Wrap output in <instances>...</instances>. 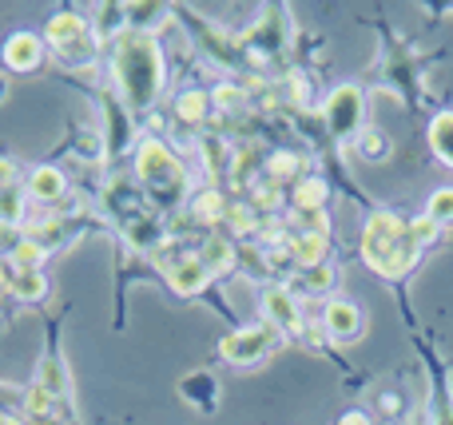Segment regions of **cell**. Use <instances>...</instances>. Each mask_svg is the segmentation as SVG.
Segmentation results:
<instances>
[{"label":"cell","mask_w":453,"mask_h":425,"mask_svg":"<svg viewBox=\"0 0 453 425\" xmlns=\"http://www.w3.org/2000/svg\"><path fill=\"white\" fill-rule=\"evenodd\" d=\"M111 76L127 111H151L164 92V52L148 32H124L111 40Z\"/></svg>","instance_id":"obj_1"},{"label":"cell","mask_w":453,"mask_h":425,"mask_svg":"<svg viewBox=\"0 0 453 425\" xmlns=\"http://www.w3.org/2000/svg\"><path fill=\"white\" fill-rule=\"evenodd\" d=\"M362 254H366V262L378 275L402 278L414 270L422 247H418L410 223H402L394 211H374L366 219V227H362Z\"/></svg>","instance_id":"obj_2"},{"label":"cell","mask_w":453,"mask_h":425,"mask_svg":"<svg viewBox=\"0 0 453 425\" xmlns=\"http://www.w3.org/2000/svg\"><path fill=\"white\" fill-rule=\"evenodd\" d=\"M135 171H140V183L148 187V195H156L159 203L172 207L175 199L183 195V167L175 159V151L167 148L164 140L148 135L135 148Z\"/></svg>","instance_id":"obj_3"},{"label":"cell","mask_w":453,"mask_h":425,"mask_svg":"<svg viewBox=\"0 0 453 425\" xmlns=\"http://www.w3.org/2000/svg\"><path fill=\"white\" fill-rule=\"evenodd\" d=\"M44 40H48L56 60L68 64V68H84V64H92L96 52H100V40H96V32H92V20H84L80 12L52 16L44 28Z\"/></svg>","instance_id":"obj_4"},{"label":"cell","mask_w":453,"mask_h":425,"mask_svg":"<svg viewBox=\"0 0 453 425\" xmlns=\"http://www.w3.org/2000/svg\"><path fill=\"white\" fill-rule=\"evenodd\" d=\"M282 346V330L271 323L247 326V330H231L219 342V358L231 366H258L263 358H271Z\"/></svg>","instance_id":"obj_5"},{"label":"cell","mask_w":453,"mask_h":425,"mask_svg":"<svg viewBox=\"0 0 453 425\" xmlns=\"http://www.w3.org/2000/svg\"><path fill=\"white\" fill-rule=\"evenodd\" d=\"M362 87L354 84H338L334 92L326 95V127L338 135V140H358V132L366 124H362V116H366V108H362Z\"/></svg>","instance_id":"obj_6"},{"label":"cell","mask_w":453,"mask_h":425,"mask_svg":"<svg viewBox=\"0 0 453 425\" xmlns=\"http://www.w3.org/2000/svg\"><path fill=\"white\" fill-rule=\"evenodd\" d=\"M159 270L167 275V283H172L175 294H183V299H196L199 291H207L211 286V270L203 267V259H199L196 251H180V254H156Z\"/></svg>","instance_id":"obj_7"},{"label":"cell","mask_w":453,"mask_h":425,"mask_svg":"<svg viewBox=\"0 0 453 425\" xmlns=\"http://www.w3.org/2000/svg\"><path fill=\"white\" fill-rule=\"evenodd\" d=\"M263 310H266V323L279 326L282 334H306L303 310H298V299L290 294V286H266L263 291Z\"/></svg>","instance_id":"obj_8"},{"label":"cell","mask_w":453,"mask_h":425,"mask_svg":"<svg viewBox=\"0 0 453 425\" xmlns=\"http://www.w3.org/2000/svg\"><path fill=\"white\" fill-rule=\"evenodd\" d=\"M322 330L334 342H358L362 338V310L350 299H330L322 307Z\"/></svg>","instance_id":"obj_9"},{"label":"cell","mask_w":453,"mask_h":425,"mask_svg":"<svg viewBox=\"0 0 453 425\" xmlns=\"http://www.w3.org/2000/svg\"><path fill=\"white\" fill-rule=\"evenodd\" d=\"M44 52H48V44L40 36L16 32V36H8V44H4V64L12 72H36L40 64H44Z\"/></svg>","instance_id":"obj_10"},{"label":"cell","mask_w":453,"mask_h":425,"mask_svg":"<svg viewBox=\"0 0 453 425\" xmlns=\"http://www.w3.org/2000/svg\"><path fill=\"white\" fill-rule=\"evenodd\" d=\"M199 259H203V267L211 270V278L226 275V270H234V262H239V247L231 243L226 235H207L203 243H199Z\"/></svg>","instance_id":"obj_11"},{"label":"cell","mask_w":453,"mask_h":425,"mask_svg":"<svg viewBox=\"0 0 453 425\" xmlns=\"http://www.w3.org/2000/svg\"><path fill=\"white\" fill-rule=\"evenodd\" d=\"M64 191H68V179H64L60 167H36V171L28 175V187H24V195L36 199V203H60Z\"/></svg>","instance_id":"obj_12"},{"label":"cell","mask_w":453,"mask_h":425,"mask_svg":"<svg viewBox=\"0 0 453 425\" xmlns=\"http://www.w3.org/2000/svg\"><path fill=\"white\" fill-rule=\"evenodd\" d=\"M124 235H127V243H132L135 251H151V254L167 243V239H164L167 231L159 227L156 219H148V215H135L132 223H124Z\"/></svg>","instance_id":"obj_13"},{"label":"cell","mask_w":453,"mask_h":425,"mask_svg":"<svg viewBox=\"0 0 453 425\" xmlns=\"http://www.w3.org/2000/svg\"><path fill=\"white\" fill-rule=\"evenodd\" d=\"M191 219L196 223H203V227H211V223H223L226 219V211H231V203L223 199V191H215V187H207V191H199L196 199H191Z\"/></svg>","instance_id":"obj_14"},{"label":"cell","mask_w":453,"mask_h":425,"mask_svg":"<svg viewBox=\"0 0 453 425\" xmlns=\"http://www.w3.org/2000/svg\"><path fill=\"white\" fill-rule=\"evenodd\" d=\"M124 16H127V24H132V32H156L159 24H167L172 20V8L167 4H124Z\"/></svg>","instance_id":"obj_15"},{"label":"cell","mask_w":453,"mask_h":425,"mask_svg":"<svg viewBox=\"0 0 453 425\" xmlns=\"http://www.w3.org/2000/svg\"><path fill=\"white\" fill-rule=\"evenodd\" d=\"M303 171H306V159L298 151H274L266 159V179L271 183H290V179L303 183Z\"/></svg>","instance_id":"obj_16"},{"label":"cell","mask_w":453,"mask_h":425,"mask_svg":"<svg viewBox=\"0 0 453 425\" xmlns=\"http://www.w3.org/2000/svg\"><path fill=\"white\" fill-rule=\"evenodd\" d=\"M175 116H180L183 124H203V119L211 116V92H199V87L180 92L175 95Z\"/></svg>","instance_id":"obj_17"},{"label":"cell","mask_w":453,"mask_h":425,"mask_svg":"<svg viewBox=\"0 0 453 425\" xmlns=\"http://www.w3.org/2000/svg\"><path fill=\"white\" fill-rule=\"evenodd\" d=\"M430 148L446 167H453V111H438L430 119Z\"/></svg>","instance_id":"obj_18"},{"label":"cell","mask_w":453,"mask_h":425,"mask_svg":"<svg viewBox=\"0 0 453 425\" xmlns=\"http://www.w3.org/2000/svg\"><path fill=\"white\" fill-rule=\"evenodd\" d=\"M354 148H358V156L362 159H370V163H382V159H390V151H394V143L386 140V132L382 127H362L358 132V140H354Z\"/></svg>","instance_id":"obj_19"},{"label":"cell","mask_w":453,"mask_h":425,"mask_svg":"<svg viewBox=\"0 0 453 425\" xmlns=\"http://www.w3.org/2000/svg\"><path fill=\"white\" fill-rule=\"evenodd\" d=\"M12 294L24 302H40L48 294V278L40 270H16L12 275Z\"/></svg>","instance_id":"obj_20"},{"label":"cell","mask_w":453,"mask_h":425,"mask_svg":"<svg viewBox=\"0 0 453 425\" xmlns=\"http://www.w3.org/2000/svg\"><path fill=\"white\" fill-rule=\"evenodd\" d=\"M326 199H330V187L322 179H314V175L295 187V207H298V211H322V203H326Z\"/></svg>","instance_id":"obj_21"},{"label":"cell","mask_w":453,"mask_h":425,"mask_svg":"<svg viewBox=\"0 0 453 425\" xmlns=\"http://www.w3.org/2000/svg\"><path fill=\"white\" fill-rule=\"evenodd\" d=\"M330 283H334V267L319 262V267L298 270L295 283H290V286H306V294H322V291H330Z\"/></svg>","instance_id":"obj_22"},{"label":"cell","mask_w":453,"mask_h":425,"mask_svg":"<svg viewBox=\"0 0 453 425\" xmlns=\"http://www.w3.org/2000/svg\"><path fill=\"white\" fill-rule=\"evenodd\" d=\"M124 24H127L124 4H104L100 12H96V20H92V32H96V40H108L111 28H124Z\"/></svg>","instance_id":"obj_23"},{"label":"cell","mask_w":453,"mask_h":425,"mask_svg":"<svg viewBox=\"0 0 453 425\" xmlns=\"http://www.w3.org/2000/svg\"><path fill=\"white\" fill-rule=\"evenodd\" d=\"M211 108H219V111H242L247 108V92L242 87H234V84H219V87H211Z\"/></svg>","instance_id":"obj_24"},{"label":"cell","mask_w":453,"mask_h":425,"mask_svg":"<svg viewBox=\"0 0 453 425\" xmlns=\"http://www.w3.org/2000/svg\"><path fill=\"white\" fill-rule=\"evenodd\" d=\"M426 215H430L434 223H453V187H438L430 195V203H426Z\"/></svg>","instance_id":"obj_25"},{"label":"cell","mask_w":453,"mask_h":425,"mask_svg":"<svg viewBox=\"0 0 453 425\" xmlns=\"http://www.w3.org/2000/svg\"><path fill=\"white\" fill-rule=\"evenodd\" d=\"M52 410H56V398L48 394L44 386H32L28 394H24V414H32V418H48Z\"/></svg>","instance_id":"obj_26"},{"label":"cell","mask_w":453,"mask_h":425,"mask_svg":"<svg viewBox=\"0 0 453 425\" xmlns=\"http://www.w3.org/2000/svg\"><path fill=\"white\" fill-rule=\"evenodd\" d=\"M223 223L234 231V235H250V231H255V215H250V207H242V203H234Z\"/></svg>","instance_id":"obj_27"},{"label":"cell","mask_w":453,"mask_h":425,"mask_svg":"<svg viewBox=\"0 0 453 425\" xmlns=\"http://www.w3.org/2000/svg\"><path fill=\"white\" fill-rule=\"evenodd\" d=\"M76 151H80L84 159H92V163H100L104 151H108V143H104L100 132H84V135H80V143H76Z\"/></svg>","instance_id":"obj_28"},{"label":"cell","mask_w":453,"mask_h":425,"mask_svg":"<svg viewBox=\"0 0 453 425\" xmlns=\"http://www.w3.org/2000/svg\"><path fill=\"white\" fill-rule=\"evenodd\" d=\"M410 231H414L418 247H426V243H434V239H438V223H434L430 215H422V219H414V223H410Z\"/></svg>","instance_id":"obj_29"},{"label":"cell","mask_w":453,"mask_h":425,"mask_svg":"<svg viewBox=\"0 0 453 425\" xmlns=\"http://www.w3.org/2000/svg\"><path fill=\"white\" fill-rule=\"evenodd\" d=\"M8 187H20L16 183V163L12 159H0V191H8Z\"/></svg>","instance_id":"obj_30"},{"label":"cell","mask_w":453,"mask_h":425,"mask_svg":"<svg viewBox=\"0 0 453 425\" xmlns=\"http://www.w3.org/2000/svg\"><path fill=\"white\" fill-rule=\"evenodd\" d=\"M338 425H374V421H370V414L350 410V414H342V418H338Z\"/></svg>","instance_id":"obj_31"},{"label":"cell","mask_w":453,"mask_h":425,"mask_svg":"<svg viewBox=\"0 0 453 425\" xmlns=\"http://www.w3.org/2000/svg\"><path fill=\"white\" fill-rule=\"evenodd\" d=\"M0 425H20L16 418H8V414H0Z\"/></svg>","instance_id":"obj_32"},{"label":"cell","mask_w":453,"mask_h":425,"mask_svg":"<svg viewBox=\"0 0 453 425\" xmlns=\"http://www.w3.org/2000/svg\"><path fill=\"white\" fill-rule=\"evenodd\" d=\"M4 95H8V80L0 76V100H4Z\"/></svg>","instance_id":"obj_33"},{"label":"cell","mask_w":453,"mask_h":425,"mask_svg":"<svg viewBox=\"0 0 453 425\" xmlns=\"http://www.w3.org/2000/svg\"><path fill=\"white\" fill-rule=\"evenodd\" d=\"M374 425H398V421H374Z\"/></svg>","instance_id":"obj_34"}]
</instances>
